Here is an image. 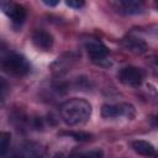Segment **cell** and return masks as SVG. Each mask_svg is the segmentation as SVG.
Wrapping results in <instances>:
<instances>
[{"label": "cell", "instance_id": "15", "mask_svg": "<svg viewBox=\"0 0 158 158\" xmlns=\"http://www.w3.org/2000/svg\"><path fill=\"white\" fill-rule=\"evenodd\" d=\"M6 89H7V84H6V81L4 80V79H1L0 78V105L2 104V94L6 91Z\"/></svg>", "mask_w": 158, "mask_h": 158}, {"label": "cell", "instance_id": "2", "mask_svg": "<svg viewBox=\"0 0 158 158\" xmlns=\"http://www.w3.org/2000/svg\"><path fill=\"white\" fill-rule=\"evenodd\" d=\"M1 67L5 72L12 75H25L30 70L26 58L21 54H10L1 59Z\"/></svg>", "mask_w": 158, "mask_h": 158}, {"label": "cell", "instance_id": "11", "mask_svg": "<svg viewBox=\"0 0 158 158\" xmlns=\"http://www.w3.org/2000/svg\"><path fill=\"white\" fill-rule=\"evenodd\" d=\"M11 142V133L7 131H1L0 132V156H4L10 147Z\"/></svg>", "mask_w": 158, "mask_h": 158}, {"label": "cell", "instance_id": "17", "mask_svg": "<svg viewBox=\"0 0 158 158\" xmlns=\"http://www.w3.org/2000/svg\"><path fill=\"white\" fill-rule=\"evenodd\" d=\"M52 158H65V157H64V154H63V153H56Z\"/></svg>", "mask_w": 158, "mask_h": 158}, {"label": "cell", "instance_id": "7", "mask_svg": "<svg viewBox=\"0 0 158 158\" xmlns=\"http://www.w3.org/2000/svg\"><path fill=\"white\" fill-rule=\"evenodd\" d=\"M32 42H33V44L38 49L48 51V49L52 48L54 40H53V36L49 32L38 30V31L33 32V35H32Z\"/></svg>", "mask_w": 158, "mask_h": 158}, {"label": "cell", "instance_id": "8", "mask_svg": "<svg viewBox=\"0 0 158 158\" xmlns=\"http://www.w3.org/2000/svg\"><path fill=\"white\" fill-rule=\"evenodd\" d=\"M132 148L136 153L144 156V157H149V158H156L157 157V151L154 148V146L147 141L143 139H136L132 142Z\"/></svg>", "mask_w": 158, "mask_h": 158}, {"label": "cell", "instance_id": "3", "mask_svg": "<svg viewBox=\"0 0 158 158\" xmlns=\"http://www.w3.org/2000/svg\"><path fill=\"white\" fill-rule=\"evenodd\" d=\"M136 110L130 104H117V105H109L105 104L101 106V116L104 118H115L120 116H126L128 118L135 117Z\"/></svg>", "mask_w": 158, "mask_h": 158}, {"label": "cell", "instance_id": "5", "mask_svg": "<svg viewBox=\"0 0 158 158\" xmlns=\"http://www.w3.org/2000/svg\"><path fill=\"white\" fill-rule=\"evenodd\" d=\"M118 79L125 85L138 86V85H141V83L143 80V73L139 68L128 65V67L122 68L118 72Z\"/></svg>", "mask_w": 158, "mask_h": 158}, {"label": "cell", "instance_id": "13", "mask_svg": "<svg viewBox=\"0 0 158 158\" xmlns=\"http://www.w3.org/2000/svg\"><path fill=\"white\" fill-rule=\"evenodd\" d=\"M102 157H104V154L100 149H94V151H88V152L80 153L75 158H102Z\"/></svg>", "mask_w": 158, "mask_h": 158}, {"label": "cell", "instance_id": "14", "mask_svg": "<svg viewBox=\"0 0 158 158\" xmlns=\"http://www.w3.org/2000/svg\"><path fill=\"white\" fill-rule=\"evenodd\" d=\"M65 4L73 9H80L84 6V1H81V0H67Z\"/></svg>", "mask_w": 158, "mask_h": 158}, {"label": "cell", "instance_id": "9", "mask_svg": "<svg viewBox=\"0 0 158 158\" xmlns=\"http://www.w3.org/2000/svg\"><path fill=\"white\" fill-rule=\"evenodd\" d=\"M118 7L121 9L120 12H123V14H127V15H137V14H142L144 7L141 2H137V1H118L117 2Z\"/></svg>", "mask_w": 158, "mask_h": 158}, {"label": "cell", "instance_id": "1", "mask_svg": "<svg viewBox=\"0 0 158 158\" xmlns=\"http://www.w3.org/2000/svg\"><path fill=\"white\" fill-rule=\"evenodd\" d=\"M59 114L68 126L81 125L89 120L91 115V105L84 99L74 98L60 105Z\"/></svg>", "mask_w": 158, "mask_h": 158}, {"label": "cell", "instance_id": "18", "mask_svg": "<svg viewBox=\"0 0 158 158\" xmlns=\"http://www.w3.org/2000/svg\"><path fill=\"white\" fill-rule=\"evenodd\" d=\"M10 158H23L22 156H20V154H14V156H11Z\"/></svg>", "mask_w": 158, "mask_h": 158}, {"label": "cell", "instance_id": "4", "mask_svg": "<svg viewBox=\"0 0 158 158\" xmlns=\"http://www.w3.org/2000/svg\"><path fill=\"white\" fill-rule=\"evenodd\" d=\"M0 10L7 15L15 25H22L26 19V10L23 6L12 1H0Z\"/></svg>", "mask_w": 158, "mask_h": 158}, {"label": "cell", "instance_id": "16", "mask_svg": "<svg viewBox=\"0 0 158 158\" xmlns=\"http://www.w3.org/2000/svg\"><path fill=\"white\" fill-rule=\"evenodd\" d=\"M42 2H43L44 5H47V6H56V5L59 4L58 0H43Z\"/></svg>", "mask_w": 158, "mask_h": 158}, {"label": "cell", "instance_id": "12", "mask_svg": "<svg viewBox=\"0 0 158 158\" xmlns=\"http://www.w3.org/2000/svg\"><path fill=\"white\" fill-rule=\"evenodd\" d=\"M60 135L73 137L75 141H80V142H85V141L91 139V135L88 132H83V131H67V132H62Z\"/></svg>", "mask_w": 158, "mask_h": 158}, {"label": "cell", "instance_id": "10", "mask_svg": "<svg viewBox=\"0 0 158 158\" xmlns=\"http://www.w3.org/2000/svg\"><path fill=\"white\" fill-rule=\"evenodd\" d=\"M125 46L130 49V51H133V52H138V53H142L147 49V44L146 42H143L142 40L139 38H135V37H128L127 40H125Z\"/></svg>", "mask_w": 158, "mask_h": 158}, {"label": "cell", "instance_id": "6", "mask_svg": "<svg viewBox=\"0 0 158 158\" xmlns=\"http://www.w3.org/2000/svg\"><path fill=\"white\" fill-rule=\"evenodd\" d=\"M85 49H86L88 54L91 57L93 62H95L96 64H101V62L106 59L107 48L99 40H95V38L88 40L85 42Z\"/></svg>", "mask_w": 158, "mask_h": 158}]
</instances>
